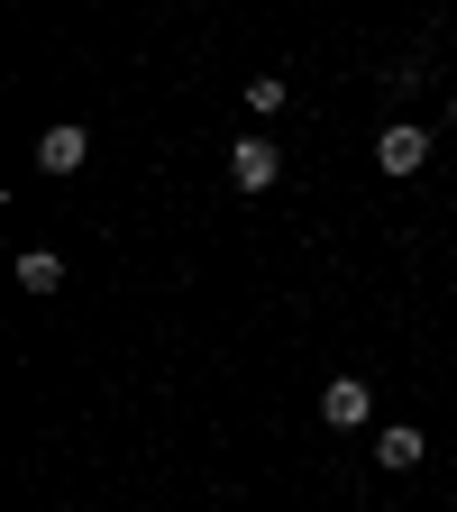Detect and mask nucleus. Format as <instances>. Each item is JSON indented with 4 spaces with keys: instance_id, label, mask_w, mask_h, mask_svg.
Segmentation results:
<instances>
[{
    "instance_id": "nucleus-1",
    "label": "nucleus",
    "mask_w": 457,
    "mask_h": 512,
    "mask_svg": "<svg viewBox=\"0 0 457 512\" xmlns=\"http://www.w3.org/2000/svg\"><path fill=\"white\" fill-rule=\"evenodd\" d=\"M275 174H284V147L275 138H238L229 147V183L238 192H275Z\"/></svg>"
},
{
    "instance_id": "nucleus-2",
    "label": "nucleus",
    "mask_w": 457,
    "mask_h": 512,
    "mask_svg": "<svg viewBox=\"0 0 457 512\" xmlns=\"http://www.w3.org/2000/svg\"><path fill=\"white\" fill-rule=\"evenodd\" d=\"M320 421H330V430H366V421H375V394H366V375H339L330 394H320Z\"/></svg>"
},
{
    "instance_id": "nucleus-3",
    "label": "nucleus",
    "mask_w": 457,
    "mask_h": 512,
    "mask_svg": "<svg viewBox=\"0 0 457 512\" xmlns=\"http://www.w3.org/2000/svg\"><path fill=\"white\" fill-rule=\"evenodd\" d=\"M421 156H430V138H421L412 119H394V128L375 138V165H384V174H421Z\"/></svg>"
},
{
    "instance_id": "nucleus-4",
    "label": "nucleus",
    "mask_w": 457,
    "mask_h": 512,
    "mask_svg": "<svg viewBox=\"0 0 457 512\" xmlns=\"http://www.w3.org/2000/svg\"><path fill=\"white\" fill-rule=\"evenodd\" d=\"M83 156H92V138H83V128H74V119H55V128H46V138H37V165H46V174H74Z\"/></svg>"
},
{
    "instance_id": "nucleus-5",
    "label": "nucleus",
    "mask_w": 457,
    "mask_h": 512,
    "mask_svg": "<svg viewBox=\"0 0 457 512\" xmlns=\"http://www.w3.org/2000/svg\"><path fill=\"white\" fill-rule=\"evenodd\" d=\"M421 448H430V439H421L412 421H394V430H375V458L394 467V476H403V467H421Z\"/></svg>"
},
{
    "instance_id": "nucleus-6",
    "label": "nucleus",
    "mask_w": 457,
    "mask_h": 512,
    "mask_svg": "<svg viewBox=\"0 0 457 512\" xmlns=\"http://www.w3.org/2000/svg\"><path fill=\"white\" fill-rule=\"evenodd\" d=\"M19 284H28V293H55V284H64V256L28 247V256H19Z\"/></svg>"
},
{
    "instance_id": "nucleus-7",
    "label": "nucleus",
    "mask_w": 457,
    "mask_h": 512,
    "mask_svg": "<svg viewBox=\"0 0 457 512\" xmlns=\"http://www.w3.org/2000/svg\"><path fill=\"white\" fill-rule=\"evenodd\" d=\"M284 92H293L284 74H256V83H247V110H266V119H275V110H284Z\"/></svg>"
},
{
    "instance_id": "nucleus-8",
    "label": "nucleus",
    "mask_w": 457,
    "mask_h": 512,
    "mask_svg": "<svg viewBox=\"0 0 457 512\" xmlns=\"http://www.w3.org/2000/svg\"><path fill=\"white\" fill-rule=\"evenodd\" d=\"M448 119H457V92H448Z\"/></svg>"
}]
</instances>
